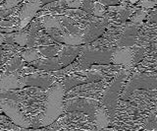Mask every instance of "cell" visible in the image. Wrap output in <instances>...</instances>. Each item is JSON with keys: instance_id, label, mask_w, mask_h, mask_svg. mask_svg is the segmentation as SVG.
Wrapping results in <instances>:
<instances>
[{"instance_id": "cell-1", "label": "cell", "mask_w": 157, "mask_h": 131, "mask_svg": "<svg viewBox=\"0 0 157 131\" xmlns=\"http://www.w3.org/2000/svg\"><path fill=\"white\" fill-rule=\"evenodd\" d=\"M147 114L135 108L130 101L119 100L114 117L108 127L116 131H139L144 127V119Z\"/></svg>"}, {"instance_id": "cell-2", "label": "cell", "mask_w": 157, "mask_h": 131, "mask_svg": "<svg viewBox=\"0 0 157 131\" xmlns=\"http://www.w3.org/2000/svg\"><path fill=\"white\" fill-rule=\"evenodd\" d=\"M46 100L47 88L25 87L22 89V100L18 105L24 115L31 121L32 128L45 109Z\"/></svg>"}, {"instance_id": "cell-3", "label": "cell", "mask_w": 157, "mask_h": 131, "mask_svg": "<svg viewBox=\"0 0 157 131\" xmlns=\"http://www.w3.org/2000/svg\"><path fill=\"white\" fill-rule=\"evenodd\" d=\"M65 89L60 81H56L47 88V100L43 113L39 116L33 128H40L53 123L64 113V97Z\"/></svg>"}, {"instance_id": "cell-4", "label": "cell", "mask_w": 157, "mask_h": 131, "mask_svg": "<svg viewBox=\"0 0 157 131\" xmlns=\"http://www.w3.org/2000/svg\"><path fill=\"white\" fill-rule=\"evenodd\" d=\"M132 70L121 69L113 76V78L110 80L104 91H103L100 100L98 101L101 105H103L107 110L108 114L110 116V120L112 121L114 117V113L116 109V106L118 104V101L120 99V95L122 93V90L124 88V85L130 76Z\"/></svg>"}, {"instance_id": "cell-5", "label": "cell", "mask_w": 157, "mask_h": 131, "mask_svg": "<svg viewBox=\"0 0 157 131\" xmlns=\"http://www.w3.org/2000/svg\"><path fill=\"white\" fill-rule=\"evenodd\" d=\"M114 50L115 47L105 48L82 45L80 54L75 61L78 64L81 71H86L93 64H110Z\"/></svg>"}, {"instance_id": "cell-6", "label": "cell", "mask_w": 157, "mask_h": 131, "mask_svg": "<svg viewBox=\"0 0 157 131\" xmlns=\"http://www.w3.org/2000/svg\"><path fill=\"white\" fill-rule=\"evenodd\" d=\"M157 72H140L132 70L128 77L124 88L120 95V99L126 101L127 97L136 90H156Z\"/></svg>"}, {"instance_id": "cell-7", "label": "cell", "mask_w": 157, "mask_h": 131, "mask_svg": "<svg viewBox=\"0 0 157 131\" xmlns=\"http://www.w3.org/2000/svg\"><path fill=\"white\" fill-rule=\"evenodd\" d=\"M113 77H108L97 82H90V83L78 85L69 90L65 94L64 101L72 98H86L95 101H99L105 87L109 84Z\"/></svg>"}, {"instance_id": "cell-8", "label": "cell", "mask_w": 157, "mask_h": 131, "mask_svg": "<svg viewBox=\"0 0 157 131\" xmlns=\"http://www.w3.org/2000/svg\"><path fill=\"white\" fill-rule=\"evenodd\" d=\"M60 129L77 128L86 131H96L94 122L87 114L80 111H69L63 113L56 119Z\"/></svg>"}, {"instance_id": "cell-9", "label": "cell", "mask_w": 157, "mask_h": 131, "mask_svg": "<svg viewBox=\"0 0 157 131\" xmlns=\"http://www.w3.org/2000/svg\"><path fill=\"white\" fill-rule=\"evenodd\" d=\"M108 77H113L112 75H107L105 73H102L100 71L96 70H86V71H78L74 73L69 74L68 76L64 77L61 80H59L62 83L65 92L71 90L72 88L78 85L90 83V82H97Z\"/></svg>"}, {"instance_id": "cell-10", "label": "cell", "mask_w": 157, "mask_h": 131, "mask_svg": "<svg viewBox=\"0 0 157 131\" xmlns=\"http://www.w3.org/2000/svg\"><path fill=\"white\" fill-rule=\"evenodd\" d=\"M156 90H136L127 97L126 101L142 113H150L157 110Z\"/></svg>"}, {"instance_id": "cell-11", "label": "cell", "mask_w": 157, "mask_h": 131, "mask_svg": "<svg viewBox=\"0 0 157 131\" xmlns=\"http://www.w3.org/2000/svg\"><path fill=\"white\" fill-rule=\"evenodd\" d=\"M0 108L2 109V113L7 116L13 124L24 128H32L31 121L24 115L16 101L0 100Z\"/></svg>"}, {"instance_id": "cell-12", "label": "cell", "mask_w": 157, "mask_h": 131, "mask_svg": "<svg viewBox=\"0 0 157 131\" xmlns=\"http://www.w3.org/2000/svg\"><path fill=\"white\" fill-rule=\"evenodd\" d=\"M99 101L86 98H72L64 101V113L80 111L87 114L93 120V116Z\"/></svg>"}, {"instance_id": "cell-13", "label": "cell", "mask_w": 157, "mask_h": 131, "mask_svg": "<svg viewBox=\"0 0 157 131\" xmlns=\"http://www.w3.org/2000/svg\"><path fill=\"white\" fill-rule=\"evenodd\" d=\"M21 81L25 87H37V88H49L58 79L51 74V71L38 70L36 73H32L21 77Z\"/></svg>"}, {"instance_id": "cell-14", "label": "cell", "mask_w": 157, "mask_h": 131, "mask_svg": "<svg viewBox=\"0 0 157 131\" xmlns=\"http://www.w3.org/2000/svg\"><path fill=\"white\" fill-rule=\"evenodd\" d=\"M41 5L38 0H26L25 3L20 8L17 18L20 20L18 25V31H22L26 28L29 22L36 17L38 11L41 9Z\"/></svg>"}, {"instance_id": "cell-15", "label": "cell", "mask_w": 157, "mask_h": 131, "mask_svg": "<svg viewBox=\"0 0 157 131\" xmlns=\"http://www.w3.org/2000/svg\"><path fill=\"white\" fill-rule=\"evenodd\" d=\"M142 25V24H141ZM141 25H136L132 22L123 23V28L120 37L116 42V47H132L135 46L137 32L140 29Z\"/></svg>"}, {"instance_id": "cell-16", "label": "cell", "mask_w": 157, "mask_h": 131, "mask_svg": "<svg viewBox=\"0 0 157 131\" xmlns=\"http://www.w3.org/2000/svg\"><path fill=\"white\" fill-rule=\"evenodd\" d=\"M111 64L121 65L126 70L134 69V50L132 47H115L111 58Z\"/></svg>"}, {"instance_id": "cell-17", "label": "cell", "mask_w": 157, "mask_h": 131, "mask_svg": "<svg viewBox=\"0 0 157 131\" xmlns=\"http://www.w3.org/2000/svg\"><path fill=\"white\" fill-rule=\"evenodd\" d=\"M25 88L18 72L1 71L0 73V89L1 90H18Z\"/></svg>"}, {"instance_id": "cell-18", "label": "cell", "mask_w": 157, "mask_h": 131, "mask_svg": "<svg viewBox=\"0 0 157 131\" xmlns=\"http://www.w3.org/2000/svg\"><path fill=\"white\" fill-rule=\"evenodd\" d=\"M82 46H67L62 45L60 50H59L57 58L59 63L62 65V67H65L72 62L76 60V58L80 54Z\"/></svg>"}, {"instance_id": "cell-19", "label": "cell", "mask_w": 157, "mask_h": 131, "mask_svg": "<svg viewBox=\"0 0 157 131\" xmlns=\"http://www.w3.org/2000/svg\"><path fill=\"white\" fill-rule=\"evenodd\" d=\"M28 65H31L34 68L42 71H55L63 68L62 65L59 63L57 56L50 58H39L37 60H34L31 63H28Z\"/></svg>"}, {"instance_id": "cell-20", "label": "cell", "mask_w": 157, "mask_h": 131, "mask_svg": "<svg viewBox=\"0 0 157 131\" xmlns=\"http://www.w3.org/2000/svg\"><path fill=\"white\" fill-rule=\"evenodd\" d=\"M93 122H94L96 130H100L108 127L111 122L110 116L108 114L107 110L100 104L98 105V106L95 109L94 116H93Z\"/></svg>"}, {"instance_id": "cell-21", "label": "cell", "mask_w": 157, "mask_h": 131, "mask_svg": "<svg viewBox=\"0 0 157 131\" xmlns=\"http://www.w3.org/2000/svg\"><path fill=\"white\" fill-rule=\"evenodd\" d=\"M157 52H152L145 56L134 69L140 72H155L157 66Z\"/></svg>"}, {"instance_id": "cell-22", "label": "cell", "mask_w": 157, "mask_h": 131, "mask_svg": "<svg viewBox=\"0 0 157 131\" xmlns=\"http://www.w3.org/2000/svg\"><path fill=\"white\" fill-rule=\"evenodd\" d=\"M27 63L23 60V58L19 54H14L12 57H10L6 64L4 65L2 71H7V72H18L21 70L23 67L26 65Z\"/></svg>"}, {"instance_id": "cell-23", "label": "cell", "mask_w": 157, "mask_h": 131, "mask_svg": "<svg viewBox=\"0 0 157 131\" xmlns=\"http://www.w3.org/2000/svg\"><path fill=\"white\" fill-rule=\"evenodd\" d=\"M59 43L67 46H82L83 45L82 42V35H73L66 31L61 32L60 40Z\"/></svg>"}, {"instance_id": "cell-24", "label": "cell", "mask_w": 157, "mask_h": 131, "mask_svg": "<svg viewBox=\"0 0 157 131\" xmlns=\"http://www.w3.org/2000/svg\"><path fill=\"white\" fill-rule=\"evenodd\" d=\"M39 18H40V22L43 29H57V30L64 31L57 15H49V14H46V15L41 16Z\"/></svg>"}, {"instance_id": "cell-25", "label": "cell", "mask_w": 157, "mask_h": 131, "mask_svg": "<svg viewBox=\"0 0 157 131\" xmlns=\"http://www.w3.org/2000/svg\"><path fill=\"white\" fill-rule=\"evenodd\" d=\"M19 55L23 58V60L26 62L27 64L34 61V60H37L39 58H42L41 54L39 53V51L36 47H32V48L24 47L23 50L19 53Z\"/></svg>"}, {"instance_id": "cell-26", "label": "cell", "mask_w": 157, "mask_h": 131, "mask_svg": "<svg viewBox=\"0 0 157 131\" xmlns=\"http://www.w3.org/2000/svg\"><path fill=\"white\" fill-rule=\"evenodd\" d=\"M61 46H62V43H55V45L46 46H39V47H36V48L39 51V53H40L43 58H50V57L57 56Z\"/></svg>"}, {"instance_id": "cell-27", "label": "cell", "mask_w": 157, "mask_h": 131, "mask_svg": "<svg viewBox=\"0 0 157 131\" xmlns=\"http://www.w3.org/2000/svg\"><path fill=\"white\" fill-rule=\"evenodd\" d=\"M148 11H149L148 9H144V8L139 9L137 8L136 10L130 16L131 22L134 23V24H136V25H141L142 22L146 19Z\"/></svg>"}, {"instance_id": "cell-28", "label": "cell", "mask_w": 157, "mask_h": 131, "mask_svg": "<svg viewBox=\"0 0 157 131\" xmlns=\"http://www.w3.org/2000/svg\"><path fill=\"white\" fill-rule=\"evenodd\" d=\"M14 34V42L21 47H26L28 42V31H16Z\"/></svg>"}, {"instance_id": "cell-29", "label": "cell", "mask_w": 157, "mask_h": 131, "mask_svg": "<svg viewBox=\"0 0 157 131\" xmlns=\"http://www.w3.org/2000/svg\"><path fill=\"white\" fill-rule=\"evenodd\" d=\"M157 116H156V111L147 114V116L144 119V129L147 130H157Z\"/></svg>"}, {"instance_id": "cell-30", "label": "cell", "mask_w": 157, "mask_h": 131, "mask_svg": "<svg viewBox=\"0 0 157 131\" xmlns=\"http://www.w3.org/2000/svg\"><path fill=\"white\" fill-rule=\"evenodd\" d=\"M156 0H137L136 1V6L144 8V9H153L156 6Z\"/></svg>"}, {"instance_id": "cell-31", "label": "cell", "mask_w": 157, "mask_h": 131, "mask_svg": "<svg viewBox=\"0 0 157 131\" xmlns=\"http://www.w3.org/2000/svg\"><path fill=\"white\" fill-rule=\"evenodd\" d=\"M13 123L9 120L5 114H0V129L2 130H11Z\"/></svg>"}, {"instance_id": "cell-32", "label": "cell", "mask_w": 157, "mask_h": 131, "mask_svg": "<svg viewBox=\"0 0 157 131\" xmlns=\"http://www.w3.org/2000/svg\"><path fill=\"white\" fill-rule=\"evenodd\" d=\"M105 13H106L105 6H103L102 4L98 3L97 1L94 2V7H93V11L91 15L94 17H102Z\"/></svg>"}, {"instance_id": "cell-33", "label": "cell", "mask_w": 157, "mask_h": 131, "mask_svg": "<svg viewBox=\"0 0 157 131\" xmlns=\"http://www.w3.org/2000/svg\"><path fill=\"white\" fill-rule=\"evenodd\" d=\"M93 7H94V2L92 0H90V1H82V4L81 6L82 10L85 11L86 14H90V15L92 14Z\"/></svg>"}, {"instance_id": "cell-34", "label": "cell", "mask_w": 157, "mask_h": 131, "mask_svg": "<svg viewBox=\"0 0 157 131\" xmlns=\"http://www.w3.org/2000/svg\"><path fill=\"white\" fill-rule=\"evenodd\" d=\"M66 8L70 9H78L82 4V0H66Z\"/></svg>"}, {"instance_id": "cell-35", "label": "cell", "mask_w": 157, "mask_h": 131, "mask_svg": "<svg viewBox=\"0 0 157 131\" xmlns=\"http://www.w3.org/2000/svg\"><path fill=\"white\" fill-rule=\"evenodd\" d=\"M22 0H5L4 3L1 5L0 9H10L15 6H17L18 4L21 2Z\"/></svg>"}, {"instance_id": "cell-36", "label": "cell", "mask_w": 157, "mask_h": 131, "mask_svg": "<svg viewBox=\"0 0 157 131\" xmlns=\"http://www.w3.org/2000/svg\"><path fill=\"white\" fill-rule=\"evenodd\" d=\"M96 1L102 4L103 6H115L118 5L122 0H96Z\"/></svg>"}, {"instance_id": "cell-37", "label": "cell", "mask_w": 157, "mask_h": 131, "mask_svg": "<svg viewBox=\"0 0 157 131\" xmlns=\"http://www.w3.org/2000/svg\"><path fill=\"white\" fill-rule=\"evenodd\" d=\"M11 131H29V128H24V127H20V126H17L13 124Z\"/></svg>"}, {"instance_id": "cell-38", "label": "cell", "mask_w": 157, "mask_h": 131, "mask_svg": "<svg viewBox=\"0 0 157 131\" xmlns=\"http://www.w3.org/2000/svg\"><path fill=\"white\" fill-rule=\"evenodd\" d=\"M38 1H39V3H40L41 6H44L45 4H48V3L53 2V1H56V0H38Z\"/></svg>"}, {"instance_id": "cell-39", "label": "cell", "mask_w": 157, "mask_h": 131, "mask_svg": "<svg viewBox=\"0 0 157 131\" xmlns=\"http://www.w3.org/2000/svg\"><path fill=\"white\" fill-rule=\"evenodd\" d=\"M65 131H86V130H82V129H77V128H70V129H64Z\"/></svg>"}, {"instance_id": "cell-40", "label": "cell", "mask_w": 157, "mask_h": 131, "mask_svg": "<svg viewBox=\"0 0 157 131\" xmlns=\"http://www.w3.org/2000/svg\"><path fill=\"white\" fill-rule=\"evenodd\" d=\"M3 45V34L0 33V46Z\"/></svg>"}, {"instance_id": "cell-41", "label": "cell", "mask_w": 157, "mask_h": 131, "mask_svg": "<svg viewBox=\"0 0 157 131\" xmlns=\"http://www.w3.org/2000/svg\"><path fill=\"white\" fill-rule=\"evenodd\" d=\"M139 131H157V130H147V129H140Z\"/></svg>"}, {"instance_id": "cell-42", "label": "cell", "mask_w": 157, "mask_h": 131, "mask_svg": "<svg viewBox=\"0 0 157 131\" xmlns=\"http://www.w3.org/2000/svg\"><path fill=\"white\" fill-rule=\"evenodd\" d=\"M136 1H137V0H129L130 3H136Z\"/></svg>"}, {"instance_id": "cell-43", "label": "cell", "mask_w": 157, "mask_h": 131, "mask_svg": "<svg viewBox=\"0 0 157 131\" xmlns=\"http://www.w3.org/2000/svg\"><path fill=\"white\" fill-rule=\"evenodd\" d=\"M2 51H3V48H2V46H0V54L2 53Z\"/></svg>"}, {"instance_id": "cell-44", "label": "cell", "mask_w": 157, "mask_h": 131, "mask_svg": "<svg viewBox=\"0 0 157 131\" xmlns=\"http://www.w3.org/2000/svg\"><path fill=\"white\" fill-rule=\"evenodd\" d=\"M1 113H2V109H1V108H0V114H1Z\"/></svg>"}, {"instance_id": "cell-45", "label": "cell", "mask_w": 157, "mask_h": 131, "mask_svg": "<svg viewBox=\"0 0 157 131\" xmlns=\"http://www.w3.org/2000/svg\"><path fill=\"white\" fill-rule=\"evenodd\" d=\"M0 131H11V130H2V129H0Z\"/></svg>"}, {"instance_id": "cell-46", "label": "cell", "mask_w": 157, "mask_h": 131, "mask_svg": "<svg viewBox=\"0 0 157 131\" xmlns=\"http://www.w3.org/2000/svg\"><path fill=\"white\" fill-rule=\"evenodd\" d=\"M57 131H65V130H64V129H61V130H57Z\"/></svg>"}, {"instance_id": "cell-47", "label": "cell", "mask_w": 157, "mask_h": 131, "mask_svg": "<svg viewBox=\"0 0 157 131\" xmlns=\"http://www.w3.org/2000/svg\"><path fill=\"white\" fill-rule=\"evenodd\" d=\"M82 1H90V0H82Z\"/></svg>"}, {"instance_id": "cell-48", "label": "cell", "mask_w": 157, "mask_h": 131, "mask_svg": "<svg viewBox=\"0 0 157 131\" xmlns=\"http://www.w3.org/2000/svg\"><path fill=\"white\" fill-rule=\"evenodd\" d=\"M0 73H1V71H0Z\"/></svg>"}, {"instance_id": "cell-49", "label": "cell", "mask_w": 157, "mask_h": 131, "mask_svg": "<svg viewBox=\"0 0 157 131\" xmlns=\"http://www.w3.org/2000/svg\"><path fill=\"white\" fill-rule=\"evenodd\" d=\"M0 3H1V1H0Z\"/></svg>"}]
</instances>
